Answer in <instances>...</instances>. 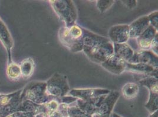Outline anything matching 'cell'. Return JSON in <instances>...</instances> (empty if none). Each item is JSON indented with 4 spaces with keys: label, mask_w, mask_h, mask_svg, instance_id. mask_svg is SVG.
I'll return each instance as SVG.
<instances>
[{
    "label": "cell",
    "mask_w": 158,
    "mask_h": 117,
    "mask_svg": "<svg viewBox=\"0 0 158 117\" xmlns=\"http://www.w3.org/2000/svg\"><path fill=\"white\" fill-rule=\"evenodd\" d=\"M84 32L83 49L90 59L102 63L113 54V45L109 39L88 31Z\"/></svg>",
    "instance_id": "cell-1"
},
{
    "label": "cell",
    "mask_w": 158,
    "mask_h": 117,
    "mask_svg": "<svg viewBox=\"0 0 158 117\" xmlns=\"http://www.w3.org/2000/svg\"><path fill=\"white\" fill-rule=\"evenodd\" d=\"M50 2L60 18L66 23L67 28H69L74 23L76 13L72 1H50Z\"/></svg>",
    "instance_id": "cell-2"
},
{
    "label": "cell",
    "mask_w": 158,
    "mask_h": 117,
    "mask_svg": "<svg viewBox=\"0 0 158 117\" xmlns=\"http://www.w3.org/2000/svg\"><path fill=\"white\" fill-rule=\"evenodd\" d=\"M47 92L54 97H63L69 90L66 78L56 74L47 81Z\"/></svg>",
    "instance_id": "cell-3"
},
{
    "label": "cell",
    "mask_w": 158,
    "mask_h": 117,
    "mask_svg": "<svg viewBox=\"0 0 158 117\" xmlns=\"http://www.w3.org/2000/svg\"><path fill=\"white\" fill-rule=\"evenodd\" d=\"M139 83L147 86L151 91L149 100L145 107L153 114L158 111V79L151 77L140 80Z\"/></svg>",
    "instance_id": "cell-4"
},
{
    "label": "cell",
    "mask_w": 158,
    "mask_h": 117,
    "mask_svg": "<svg viewBox=\"0 0 158 117\" xmlns=\"http://www.w3.org/2000/svg\"><path fill=\"white\" fill-rule=\"evenodd\" d=\"M118 91L110 92L101 103L94 114L95 117H110L112 110L119 97Z\"/></svg>",
    "instance_id": "cell-5"
},
{
    "label": "cell",
    "mask_w": 158,
    "mask_h": 117,
    "mask_svg": "<svg viewBox=\"0 0 158 117\" xmlns=\"http://www.w3.org/2000/svg\"><path fill=\"white\" fill-rule=\"evenodd\" d=\"M128 63H142L151 66L158 70V56L155 53L146 51H140L133 54Z\"/></svg>",
    "instance_id": "cell-6"
},
{
    "label": "cell",
    "mask_w": 158,
    "mask_h": 117,
    "mask_svg": "<svg viewBox=\"0 0 158 117\" xmlns=\"http://www.w3.org/2000/svg\"><path fill=\"white\" fill-rule=\"evenodd\" d=\"M59 38L62 43L73 52H79L83 49V39H75L70 35L69 28H61L60 30Z\"/></svg>",
    "instance_id": "cell-7"
},
{
    "label": "cell",
    "mask_w": 158,
    "mask_h": 117,
    "mask_svg": "<svg viewBox=\"0 0 158 117\" xmlns=\"http://www.w3.org/2000/svg\"><path fill=\"white\" fill-rule=\"evenodd\" d=\"M46 84L37 83L31 86L26 91L27 98L37 103H45L47 96H46Z\"/></svg>",
    "instance_id": "cell-8"
},
{
    "label": "cell",
    "mask_w": 158,
    "mask_h": 117,
    "mask_svg": "<svg viewBox=\"0 0 158 117\" xmlns=\"http://www.w3.org/2000/svg\"><path fill=\"white\" fill-rule=\"evenodd\" d=\"M102 66L109 72L120 74L126 69V62L115 54H113L102 63Z\"/></svg>",
    "instance_id": "cell-9"
},
{
    "label": "cell",
    "mask_w": 158,
    "mask_h": 117,
    "mask_svg": "<svg viewBox=\"0 0 158 117\" xmlns=\"http://www.w3.org/2000/svg\"><path fill=\"white\" fill-rule=\"evenodd\" d=\"M0 41L4 46L8 54V65L12 63L11 49L13 47L14 42L11 35L7 26L0 18Z\"/></svg>",
    "instance_id": "cell-10"
},
{
    "label": "cell",
    "mask_w": 158,
    "mask_h": 117,
    "mask_svg": "<svg viewBox=\"0 0 158 117\" xmlns=\"http://www.w3.org/2000/svg\"><path fill=\"white\" fill-rule=\"evenodd\" d=\"M106 96L107 95H104L87 100H77V104L79 106L78 107L80 110H81L85 113L92 115L95 114L100 105L105 100Z\"/></svg>",
    "instance_id": "cell-11"
},
{
    "label": "cell",
    "mask_w": 158,
    "mask_h": 117,
    "mask_svg": "<svg viewBox=\"0 0 158 117\" xmlns=\"http://www.w3.org/2000/svg\"><path fill=\"white\" fill-rule=\"evenodd\" d=\"M109 34L110 39L115 43H124L129 38V26L126 25L113 26Z\"/></svg>",
    "instance_id": "cell-12"
},
{
    "label": "cell",
    "mask_w": 158,
    "mask_h": 117,
    "mask_svg": "<svg viewBox=\"0 0 158 117\" xmlns=\"http://www.w3.org/2000/svg\"><path fill=\"white\" fill-rule=\"evenodd\" d=\"M109 92V90L103 89H80L73 90L70 92V94L73 96V97H79L83 100H87L107 95Z\"/></svg>",
    "instance_id": "cell-13"
},
{
    "label": "cell",
    "mask_w": 158,
    "mask_h": 117,
    "mask_svg": "<svg viewBox=\"0 0 158 117\" xmlns=\"http://www.w3.org/2000/svg\"><path fill=\"white\" fill-rule=\"evenodd\" d=\"M149 20L147 16L136 20L129 26V37L139 38L149 26Z\"/></svg>",
    "instance_id": "cell-14"
},
{
    "label": "cell",
    "mask_w": 158,
    "mask_h": 117,
    "mask_svg": "<svg viewBox=\"0 0 158 117\" xmlns=\"http://www.w3.org/2000/svg\"><path fill=\"white\" fill-rule=\"evenodd\" d=\"M126 69L131 72H137L138 73L151 75V76H154L155 78H157L158 77V70L155 69L151 66L145 64L126 63Z\"/></svg>",
    "instance_id": "cell-15"
},
{
    "label": "cell",
    "mask_w": 158,
    "mask_h": 117,
    "mask_svg": "<svg viewBox=\"0 0 158 117\" xmlns=\"http://www.w3.org/2000/svg\"><path fill=\"white\" fill-rule=\"evenodd\" d=\"M156 35V29L149 25L142 35L138 38L139 46L142 49H148L151 46L152 42Z\"/></svg>",
    "instance_id": "cell-16"
},
{
    "label": "cell",
    "mask_w": 158,
    "mask_h": 117,
    "mask_svg": "<svg viewBox=\"0 0 158 117\" xmlns=\"http://www.w3.org/2000/svg\"><path fill=\"white\" fill-rule=\"evenodd\" d=\"M114 51L115 55L120 58L123 59L125 62H129L133 55V51L129 46L126 43H114Z\"/></svg>",
    "instance_id": "cell-17"
},
{
    "label": "cell",
    "mask_w": 158,
    "mask_h": 117,
    "mask_svg": "<svg viewBox=\"0 0 158 117\" xmlns=\"http://www.w3.org/2000/svg\"><path fill=\"white\" fill-rule=\"evenodd\" d=\"M21 76L23 77H28L33 74L34 69V63L31 58L24 60L20 66Z\"/></svg>",
    "instance_id": "cell-18"
},
{
    "label": "cell",
    "mask_w": 158,
    "mask_h": 117,
    "mask_svg": "<svg viewBox=\"0 0 158 117\" xmlns=\"http://www.w3.org/2000/svg\"><path fill=\"white\" fill-rule=\"evenodd\" d=\"M139 92V87L138 85L129 83L125 85L122 89V92L123 96L127 99H131L135 97Z\"/></svg>",
    "instance_id": "cell-19"
},
{
    "label": "cell",
    "mask_w": 158,
    "mask_h": 117,
    "mask_svg": "<svg viewBox=\"0 0 158 117\" xmlns=\"http://www.w3.org/2000/svg\"><path fill=\"white\" fill-rule=\"evenodd\" d=\"M6 73L8 78L11 80L19 79L21 76L20 66L13 62L7 66Z\"/></svg>",
    "instance_id": "cell-20"
},
{
    "label": "cell",
    "mask_w": 158,
    "mask_h": 117,
    "mask_svg": "<svg viewBox=\"0 0 158 117\" xmlns=\"http://www.w3.org/2000/svg\"><path fill=\"white\" fill-rule=\"evenodd\" d=\"M68 117H92V115L87 114L77 107H71L67 110Z\"/></svg>",
    "instance_id": "cell-21"
},
{
    "label": "cell",
    "mask_w": 158,
    "mask_h": 117,
    "mask_svg": "<svg viewBox=\"0 0 158 117\" xmlns=\"http://www.w3.org/2000/svg\"><path fill=\"white\" fill-rule=\"evenodd\" d=\"M69 32L70 35L72 36L74 39H82V35L83 32L81 31V29L79 28V26L76 25H73L70 28H69Z\"/></svg>",
    "instance_id": "cell-22"
},
{
    "label": "cell",
    "mask_w": 158,
    "mask_h": 117,
    "mask_svg": "<svg viewBox=\"0 0 158 117\" xmlns=\"http://www.w3.org/2000/svg\"><path fill=\"white\" fill-rule=\"evenodd\" d=\"M113 2V1H99L98 7L100 11L103 13L112 6Z\"/></svg>",
    "instance_id": "cell-23"
},
{
    "label": "cell",
    "mask_w": 158,
    "mask_h": 117,
    "mask_svg": "<svg viewBox=\"0 0 158 117\" xmlns=\"http://www.w3.org/2000/svg\"><path fill=\"white\" fill-rule=\"evenodd\" d=\"M149 22L151 23V26H153L155 29H158V12H155L152 13L149 17Z\"/></svg>",
    "instance_id": "cell-24"
},
{
    "label": "cell",
    "mask_w": 158,
    "mask_h": 117,
    "mask_svg": "<svg viewBox=\"0 0 158 117\" xmlns=\"http://www.w3.org/2000/svg\"><path fill=\"white\" fill-rule=\"evenodd\" d=\"M151 47L153 49V51L155 52V54H158V33H156L153 39Z\"/></svg>",
    "instance_id": "cell-25"
},
{
    "label": "cell",
    "mask_w": 158,
    "mask_h": 117,
    "mask_svg": "<svg viewBox=\"0 0 158 117\" xmlns=\"http://www.w3.org/2000/svg\"><path fill=\"white\" fill-rule=\"evenodd\" d=\"M127 7L131 8H134L136 6V1H123Z\"/></svg>",
    "instance_id": "cell-26"
},
{
    "label": "cell",
    "mask_w": 158,
    "mask_h": 117,
    "mask_svg": "<svg viewBox=\"0 0 158 117\" xmlns=\"http://www.w3.org/2000/svg\"><path fill=\"white\" fill-rule=\"evenodd\" d=\"M149 117H158V111H156V112H155L154 113L152 114L151 115V116Z\"/></svg>",
    "instance_id": "cell-27"
},
{
    "label": "cell",
    "mask_w": 158,
    "mask_h": 117,
    "mask_svg": "<svg viewBox=\"0 0 158 117\" xmlns=\"http://www.w3.org/2000/svg\"><path fill=\"white\" fill-rule=\"evenodd\" d=\"M112 117H121L120 116H119L118 115V114H112Z\"/></svg>",
    "instance_id": "cell-28"
},
{
    "label": "cell",
    "mask_w": 158,
    "mask_h": 117,
    "mask_svg": "<svg viewBox=\"0 0 158 117\" xmlns=\"http://www.w3.org/2000/svg\"><path fill=\"white\" fill-rule=\"evenodd\" d=\"M110 117H112V116H110Z\"/></svg>",
    "instance_id": "cell-29"
},
{
    "label": "cell",
    "mask_w": 158,
    "mask_h": 117,
    "mask_svg": "<svg viewBox=\"0 0 158 117\" xmlns=\"http://www.w3.org/2000/svg\"></svg>",
    "instance_id": "cell-30"
}]
</instances>
